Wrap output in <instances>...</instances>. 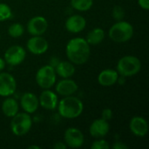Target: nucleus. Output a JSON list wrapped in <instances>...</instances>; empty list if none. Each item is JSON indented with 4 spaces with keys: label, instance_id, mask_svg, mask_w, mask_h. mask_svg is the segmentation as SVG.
Masks as SVG:
<instances>
[{
    "label": "nucleus",
    "instance_id": "1",
    "mask_svg": "<svg viewBox=\"0 0 149 149\" xmlns=\"http://www.w3.org/2000/svg\"><path fill=\"white\" fill-rule=\"evenodd\" d=\"M66 56L72 64H85L90 56L89 44L82 38L71 39L66 45Z\"/></svg>",
    "mask_w": 149,
    "mask_h": 149
},
{
    "label": "nucleus",
    "instance_id": "2",
    "mask_svg": "<svg viewBox=\"0 0 149 149\" xmlns=\"http://www.w3.org/2000/svg\"><path fill=\"white\" fill-rule=\"evenodd\" d=\"M84 109L82 101L72 95L65 96L58 103V113L65 119H75L79 117Z\"/></svg>",
    "mask_w": 149,
    "mask_h": 149
},
{
    "label": "nucleus",
    "instance_id": "3",
    "mask_svg": "<svg viewBox=\"0 0 149 149\" xmlns=\"http://www.w3.org/2000/svg\"><path fill=\"white\" fill-rule=\"evenodd\" d=\"M109 38L117 43H124L130 40L134 35V27L126 21H119L109 30Z\"/></svg>",
    "mask_w": 149,
    "mask_h": 149
},
{
    "label": "nucleus",
    "instance_id": "4",
    "mask_svg": "<svg viewBox=\"0 0 149 149\" xmlns=\"http://www.w3.org/2000/svg\"><path fill=\"white\" fill-rule=\"evenodd\" d=\"M141 69L140 59L134 56H125L117 64V72L123 77L136 75Z\"/></svg>",
    "mask_w": 149,
    "mask_h": 149
},
{
    "label": "nucleus",
    "instance_id": "5",
    "mask_svg": "<svg viewBox=\"0 0 149 149\" xmlns=\"http://www.w3.org/2000/svg\"><path fill=\"white\" fill-rule=\"evenodd\" d=\"M32 120L27 113H17L12 117L10 122L11 132L17 136H23L26 134L31 128Z\"/></svg>",
    "mask_w": 149,
    "mask_h": 149
},
{
    "label": "nucleus",
    "instance_id": "6",
    "mask_svg": "<svg viewBox=\"0 0 149 149\" xmlns=\"http://www.w3.org/2000/svg\"><path fill=\"white\" fill-rule=\"evenodd\" d=\"M36 81L43 89L51 88L56 82V72L52 65L42 66L36 74Z\"/></svg>",
    "mask_w": 149,
    "mask_h": 149
},
{
    "label": "nucleus",
    "instance_id": "7",
    "mask_svg": "<svg viewBox=\"0 0 149 149\" xmlns=\"http://www.w3.org/2000/svg\"><path fill=\"white\" fill-rule=\"evenodd\" d=\"M25 51L20 45H12L4 53V60L10 65H20L25 58Z\"/></svg>",
    "mask_w": 149,
    "mask_h": 149
},
{
    "label": "nucleus",
    "instance_id": "8",
    "mask_svg": "<svg viewBox=\"0 0 149 149\" xmlns=\"http://www.w3.org/2000/svg\"><path fill=\"white\" fill-rule=\"evenodd\" d=\"M17 88L14 77L7 72L0 73V96L9 97L12 95Z\"/></svg>",
    "mask_w": 149,
    "mask_h": 149
},
{
    "label": "nucleus",
    "instance_id": "9",
    "mask_svg": "<svg viewBox=\"0 0 149 149\" xmlns=\"http://www.w3.org/2000/svg\"><path fill=\"white\" fill-rule=\"evenodd\" d=\"M65 145L71 148H79L84 144V135L81 131L75 127H69L65 132Z\"/></svg>",
    "mask_w": 149,
    "mask_h": 149
},
{
    "label": "nucleus",
    "instance_id": "10",
    "mask_svg": "<svg viewBox=\"0 0 149 149\" xmlns=\"http://www.w3.org/2000/svg\"><path fill=\"white\" fill-rule=\"evenodd\" d=\"M47 27V20L41 16L33 17L27 24V31L32 36H41L46 31Z\"/></svg>",
    "mask_w": 149,
    "mask_h": 149
},
{
    "label": "nucleus",
    "instance_id": "11",
    "mask_svg": "<svg viewBox=\"0 0 149 149\" xmlns=\"http://www.w3.org/2000/svg\"><path fill=\"white\" fill-rule=\"evenodd\" d=\"M29 52L35 55H41L48 50V42L40 36H33L27 41Z\"/></svg>",
    "mask_w": 149,
    "mask_h": 149
},
{
    "label": "nucleus",
    "instance_id": "12",
    "mask_svg": "<svg viewBox=\"0 0 149 149\" xmlns=\"http://www.w3.org/2000/svg\"><path fill=\"white\" fill-rule=\"evenodd\" d=\"M131 132L137 137H144L148 132V125L147 120L140 116L134 117L129 124Z\"/></svg>",
    "mask_w": 149,
    "mask_h": 149
},
{
    "label": "nucleus",
    "instance_id": "13",
    "mask_svg": "<svg viewBox=\"0 0 149 149\" xmlns=\"http://www.w3.org/2000/svg\"><path fill=\"white\" fill-rule=\"evenodd\" d=\"M109 129L110 127L107 120L103 119H97L91 124L89 133L94 138H102L108 134Z\"/></svg>",
    "mask_w": 149,
    "mask_h": 149
},
{
    "label": "nucleus",
    "instance_id": "14",
    "mask_svg": "<svg viewBox=\"0 0 149 149\" xmlns=\"http://www.w3.org/2000/svg\"><path fill=\"white\" fill-rule=\"evenodd\" d=\"M21 107L27 113H33L37 111L39 101L32 93H25L21 97Z\"/></svg>",
    "mask_w": 149,
    "mask_h": 149
},
{
    "label": "nucleus",
    "instance_id": "15",
    "mask_svg": "<svg viewBox=\"0 0 149 149\" xmlns=\"http://www.w3.org/2000/svg\"><path fill=\"white\" fill-rule=\"evenodd\" d=\"M78 90V85L77 83L72 80L68 79H65L60 80L57 86H56V92L62 96H70L75 93Z\"/></svg>",
    "mask_w": 149,
    "mask_h": 149
},
{
    "label": "nucleus",
    "instance_id": "16",
    "mask_svg": "<svg viewBox=\"0 0 149 149\" xmlns=\"http://www.w3.org/2000/svg\"><path fill=\"white\" fill-rule=\"evenodd\" d=\"M86 25V19L79 15H73L67 18L65 22V28L69 32L78 33L82 31Z\"/></svg>",
    "mask_w": 149,
    "mask_h": 149
},
{
    "label": "nucleus",
    "instance_id": "17",
    "mask_svg": "<svg viewBox=\"0 0 149 149\" xmlns=\"http://www.w3.org/2000/svg\"><path fill=\"white\" fill-rule=\"evenodd\" d=\"M38 101L42 107L47 110H53L58 105V96L52 91L47 89L41 93Z\"/></svg>",
    "mask_w": 149,
    "mask_h": 149
},
{
    "label": "nucleus",
    "instance_id": "18",
    "mask_svg": "<svg viewBox=\"0 0 149 149\" xmlns=\"http://www.w3.org/2000/svg\"><path fill=\"white\" fill-rule=\"evenodd\" d=\"M119 79L118 72L112 69L103 70L98 76V82L103 86H111Z\"/></svg>",
    "mask_w": 149,
    "mask_h": 149
},
{
    "label": "nucleus",
    "instance_id": "19",
    "mask_svg": "<svg viewBox=\"0 0 149 149\" xmlns=\"http://www.w3.org/2000/svg\"><path fill=\"white\" fill-rule=\"evenodd\" d=\"M55 72L63 79H68L72 77L75 72V67L71 62L62 61L56 65Z\"/></svg>",
    "mask_w": 149,
    "mask_h": 149
},
{
    "label": "nucleus",
    "instance_id": "20",
    "mask_svg": "<svg viewBox=\"0 0 149 149\" xmlns=\"http://www.w3.org/2000/svg\"><path fill=\"white\" fill-rule=\"evenodd\" d=\"M2 111L6 117L12 118L18 112V105L17 100L12 98H7L2 104Z\"/></svg>",
    "mask_w": 149,
    "mask_h": 149
},
{
    "label": "nucleus",
    "instance_id": "21",
    "mask_svg": "<svg viewBox=\"0 0 149 149\" xmlns=\"http://www.w3.org/2000/svg\"><path fill=\"white\" fill-rule=\"evenodd\" d=\"M105 38V31L100 28H94L90 31L86 36V42L92 45H97L100 44Z\"/></svg>",
    "mask_w": 149,
    "mask_h": 149
},
{
    "label": "nucleus",
    "instance_id": "22",
    "mask_svg": "<svg viewBox=\"0 0 149 149\" xmlns=\"http://www.w3.org/2000/svg\"><path fill=\"white\" fill-rule=\"evenodd\" d=\"M93 0H71V5L77 10L86 11L93 6Z\"/></svg>",
    "mask_w": 149,
    "mask_h": 149
},
{
    "label": "nucleus",
    "instance_id": "23",
    "mask_svg": "<svg viewBox=\"0 0 149 149\" xmlns=\"http://www.w3.org/2000/svg\"><path fill=\"white\" fill-rule=\"evenodd\" d=\"M8 33L12 38H19L24 34V26L19 23L12 24L8 29Z\"/></svg>",
    "mask_w": 149,
    "mask_h": 149
},
{
    "label": "nucleus",
    "instance_id": "24",
    "mask_svg": "<svg viewBox=\"0 0 149 149\" xmlns=\"http://www.w3.org/2000/svg\"><path fill=\"white\" fill-rule=\"evenodd\" d=\"M12 15L11 9L6 3H0V21H5L9 19Z\"/></svg>",
    "mask_w": 149,
    "mask_h": 149
},
{
    "label": "nucleus",
    "instance_id": "25",
    "mask_svg": "<svg viewBox=\"0 0 149 149\" xmlns=\"http://www.w3.org/2000/svg\"><path fill=\"white\" fill-rule=\"evenodd\" d=\"M113 17L114 19H116L118 21L122 20L125 17V11H124L123 8L120 6H118V5L114 6L113 9Z\"/></svg>",
    "mask_w": 149,
    "mask_h": 149
},
{
    "label": "nucleus",
    "instance_id": "26",
    "mask_svg": "<svg viewBox=\"0 0 149 149\" xmlns=\"http://www.w3.org/2000/svg\"><path fill=\"white\" fill-rule=\"evenodd\" d=\"M91 148L93 149H108L110 148V146L108 144V142L105 140H99L94 141L92 146Z\"/></svg>",
    "mask_w": 149,
    "mask_h": 149
},
{
    "label": "nucleus",
    "instance_id": "27",
    "mask_svg": "<svg viewBox=\"0 0 149 149\" xmlns=\"http://www.w3.org/2000/svg\"><path fill=\"white\" fill-rule=\"evenodd\" d=\"M101 116H102L101 119L108 121V120H110L113 118V112H112V110L110 108H106V109H104L102 111Z\"/></svg>",
    "mask_w": 149,
    "mask_h": 149
},
{
    "label": "nucleus",
    "instance_id": "28",
    "mask_svg": "<svg viewBox=\"0 0 149 149\" xmlns=\"http://www.w3.org/2000/svg\"><path fill=\"white\" fill-rule=\"evenodd\" d=\"M138 3L143 10H148L149 9V0H138Z\"/></svg>",
    "mask_w": 149,
    "mask_h": 149
},
{
    "label": "nucleus",
    "instance_id": "29",
    "mask_svg": "<svg viewBox=\"0 0 149 149\" xmlns=\"http://www.w3.org/2000/svg\"><path fill=\"white\" fill-rule=\"evenodd\" d=\"M113 148L127 149L128 148V147H127V145H125V144L121 143V142H116V143H114V144H113Z\"/></svg>",
    "mask_w": 149,
    "mask_h": 149
},
{
    "label": "nucleus",
    "instance_id": "30",
    "mask_svg": "<svg viewBox=\"0 0 149 149\" xmlns=\"http://www.w3.org/2000/svg\"><path fill=\"white\" fill-rule=\"evenodd\" d=\"M66 145L64 143V142H56L53 146V148L55 149H65L66 148Z\"/></svg>",
    "mask_w": 149,
    "mask_h": 149
},
{
    "label": "nucleus",
    "instance_id": "31",
    "mask_svg": "<svg viewBox=\"0 0 149 149\" xmlns=\"http://www.w3.org/2000/svg\"><path fill=\"white\" fill-rule=\"evenodd\" d=\"M4 66H5V61L2 58H0V71H2L4 68Z\"/></svg>",
    "mask_w": 149,
    "mask_h": 149
},
{
    "label": "nucleus",
    "instance_id": "32",
    "mask_svg": "<svg viewBox=\"0 0 149 149\" xmlns=\"http://www.w3.org/2000/svg\"><path fill=\"white\" fill-rule=\"evenodd\" d=\"M29 148H36V149H39L40 148V147H38V146H30L29 147Z\"/></svg>",
    "mask_w": 149,
    "mask_h": 149
}]
</instances>
